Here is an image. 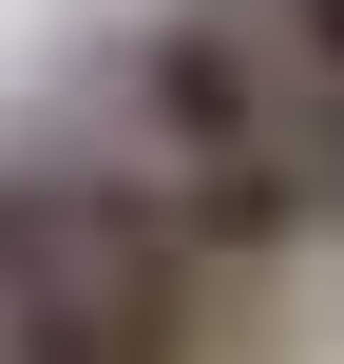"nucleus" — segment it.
<instances>
[{"label": "nucleus", "mask_w": 344, "mask_h": 364, "mask_svg": "<svg viewBox=\"0 0 344 364\" xmlns=\"http://www.w3.org/2000/svg\"><path fill=\"white\" fill-rule=\"evenodd\" d=\"M230 19H249V38H268V58L326 96V134H344V0H230Z\"/></svg>", "instance_id": "obj_2"}, {"label": "nucleus", "mask_w": 344, "mask_h": 364, "mask_svg": "<svg viewBox=\"0 0 344 364\" xmlns=\"http://www.w3.org/2000/svg\"><path fill=\"white\" fill-rule=\"evenodd\" d=\"M192 288L153 173H0V364H192Z\"/></svg>", "instance_id": "obj_1"}]
</instances>
